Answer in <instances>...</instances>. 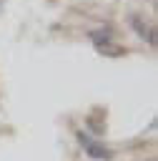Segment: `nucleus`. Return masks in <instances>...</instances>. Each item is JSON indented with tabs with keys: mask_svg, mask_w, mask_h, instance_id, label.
Here are the masks:
<instances>
[{
	"mask_svg": "<svg viewBox=\"0 0 158 161\" xmlns=\"http://www.w3.org/2000/svg\"><path fill=\"white\" fill-rule=\"evenodd\" d=\"M130 28L148 43V45H155V30L148 25V23H143V18H138V15H133L130 18Z\"/></svg>",
	"mask_w": 158,
	"mask_h": 161,
	"instance_id": "f03ea898",
	"label": "nucleus"
},
{
	"mask_svg": "<svg viewBox=\"0 0 158 161\" xmlns=\"http://www.w3.org/2000/svg\"><path fill=\"white\" fill-rule=\"evenodd\" d=\"M78 141H80V146L85 148V153L90 156V158H98V161H108L113 153L105 148V146H100L98 141H93L88 133H83V131H78Z\"/></svg>",
	"mask_w": 158,
	"mask_h": 161,
	"instance_id": "f257e3e1",
	"label": "nucleus"
},
{
	"mask_svg": "<svg viewBox=\"0 0 158 161\" xmlns=\"http://www.w3.org/2000/svg\"><path fill=\"white\" fill-rule=\"evenodd\" d=\"M98 53L103 55H110V58H118V55H125V48L123 45H113V43H103V45H95Z\"/></svg>",
	"mask_w": 158,
	"mask_h": 161,
	"instance_id": "7ed1b4c3",
	"label": "nucleus"
}]
</instances>
